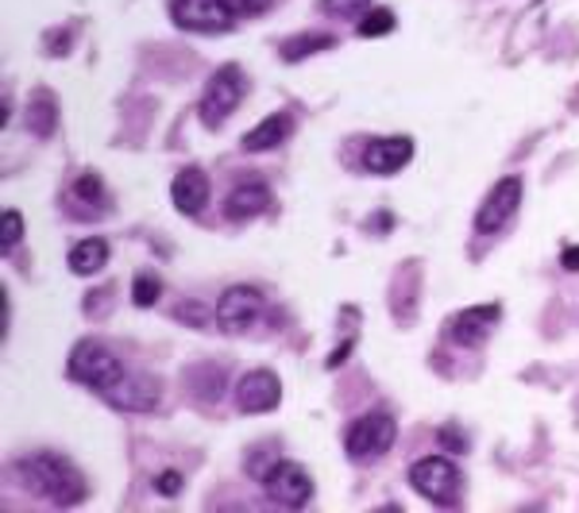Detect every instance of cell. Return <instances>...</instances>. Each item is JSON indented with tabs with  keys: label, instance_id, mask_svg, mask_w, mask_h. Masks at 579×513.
<instances>
[{
	"label": "cell",
	"instance_id": "1",
	"mask_svg": "<svg viewBox=\"0 0 579 513\" xmlns=\"http://www.w3.org/2000/svg\"><path fill=\"white\" fill-rule=\"evenodd\" d=\"M15 479H20L28 494L46 499L59 510H70V506H77V502H85L82 471L74 468V460H66V455H59V452L23 455V460L15 463Z\"/></svg>",
	"mask_w": 579,
	"mask_h": 513
},
{
	"label": "cell",
	"instance_id": "2",
	"mask_svg": "<svg viewBox=\"0 0 579 513\" xmlns=\"http://www.w3.org/2000/svg\"><path fill=\"white\" fill-rule=\"evenodd\" d=\"M394 437H399V424L386 410H371L363 417H355L344 432V452L352 463H375L391 452Z\"/></svg>",
	"mask_w": 579,
	"mask_h": 513
},
{
	"label": "cell",
	"instance_id": "3",
	"mask_svg": "<svg viewBox=\"0 0 579 513\" xmlns=\"http://www.w3.org/2000/svg\"><path fill=\"white\" fill-rule=\"evenodd\" d=\"M244 98H248V74H244L236 62H228V66H220L217 74L209 78V85H205V93H201V104H197V116H201L205 127L217 132V127L240 109Z\"/></svg>",
	"mask_w": 579,
	"mask_h": 513
},
{
	"label": "cell",
	"instance_id": "4",
	"mask_svg": "<svg viewBox=\"0 0 579 513\" xmlns=\"http://www.w3.org/2000/svg\"><path fill=\"white\" fill-rule=\"evenodd\" d=\"M70 379L85 382L97 394H105L108 387L124 379V363L116 359V351L101 340H77L74 351H70Z\"/></svg>",
	"mask_w": 579,
	"mask_h": 513
},
{
	"label": "cell",
	"instance_id": "5",
	"mask_svg": "<svg viewBox=\"0 0 579 513\" xmlns=\"http://www.w3.org/2000/svg\"><path fill=\"white\" fill-rule=\"evenodd\" d=\"M410 486L433 506H456L459 491H464V471L448 455H425L410 468Z\"/></svg>",
	"mask_w": 579,
	"mask_h": 513
},
{
	"label": "cell",
	"instance_id": "6",
	"mask_svg": "<svg viewBox=\"0 0 579 513\" xmlns=\"http://www.w3.org/2000/svg\"><path fill=\"white\" fill-rule=\"evenodd\" d=\"M518 205H521V178L518 174L498 178L495 186L487 189V197H483L479 213H475V232H479V236H495V232H503L506 224L514 220Z\"/></svg>",
	"mask_w": 579,
	"mask_h": 513
},
{
	"label": "cell",
	"instance_id": "7",
	"mask_svg": "<svg viewBox=\"0 0 579 513\" xmlns=\"http://www.w3.org/2000/svg\"><path fill=\"white\" fill-rule=\"evenodd\" d=\"M263 309H267L263 290H256V286H228V290L220 294V301H217L220 332H228V336L248 332V328L263 317Z\"/></svg>",
	"mask_w": 579,
	"mask_h": 513
},
{
	"label": "cell",
	"instance_id": "8",
	"mask_svg": "<svg viewBox=\"0 0 579 513\" xmlns=\"http://www.w3.org/2000/svg\"><path fill=\"white\" fill-rule=\"evenodd\" d=\"M170 16L182 31H201V35H220L236 23V12L225 0H174Z\"/></svg>",
	"mask_w": 579,
	"mask_h": 513
},
{
	"label": "cell",
	"instance_id": "9",
	"mask_svg": "<svg viewBox=\"0 0 579 513\" xmlns=\"http://www.w3.org/2000/svg\"><path fill=\"white\" fill-rule=\"evenodd\" d=\"M263 486H267V494H271V502H279V506H287V510H301V506H309V499H313V479H309V471L293 460L275 463L271 475L263 479Z\"/></svg>",
	"mask_w": 579,
	"mask_h": 513
},
{
	"label": "cell",
	"instance_id": "10",
	"mask_svg": "<svg viewBox=\"0 0 579 513\" xmlns=\"http://www.w3.org/2000/svg\"><path fill=\"white\" fill-rule=\"evenodd\" d=\"M158 379L155 375H128L124 371V379L116 382V387H108L105 394V402L113 406V410H124V413H151L158 406Z\"/></svg>",
	"mask_w": 579,
	"mask_h": 513
},
{
	"label": "cell",
	"instance_id": "11",
	"mask_svg": "<svg viewBox=\"0 0 579 513\" xmlns=\"http://www.w3.org/2000/svg\"><path fill=\"white\" fill-rule=\"evenodd\" d=\"M279 402H282V382L279 375L267 371V367L248 371L236 382V406H240L244 413H271Z\"/></svg>",
	"mask_w": 579,
	"mask_h": 513
},
{
	"label": "cell",
	"instance_id": "12",
	"mask_svg": "<svg viewBox=\"0 0 579 513\" xmlns=\"http://www.w3.org/2000/svg\"><path fill=\"white\" fill-rule=\"evenodd\" d=\"M170 197L182 216H201L209 205V174L201 166H182L170 182Z\"/></svg>",
	"mask_w": 579,
	"mask_h": 513
},
{
	"label": "cell",
	"instance_id": "13",
	"mask_svg": "<svg viewBox=\"0 0 579 513\" xmlns=\"http://www.w3.org/2000/svg\"><path fill=\"white\" fill-rule=\"evenodd\" d=\"M498 317H503V309L490 301V306H472V309H459L456 317L448 320V340L464 343V348H472V343L487 340L490 328L498 325Z\"/></svg>",
	"mask_w": 579,
	"mask_h": 513
},
{
	"label": "cell",
	"instance_id": "14",
	"mask_svg": "<svg viewBox=\"0 0 579 513\" xmlns=\"http://www.w3.org/2000/svg\"><path fill=\"white\" fill-rule=\"evenodd\" d=\"M410 158H414V140H410V135L371 140L368 151H363V166H368L371 174H399Z\"/></svg>",
	"mask_w": 579,
	"mask_h": 513
},
{
	"label": "cell",
	"instance_id": "15",
	"mask_svg": "<svg viewBox=\"0 0 579 513\" xmlns=\"http://www.w3.org/2000/svg\"><path fill=\"white\" fill-rule=\"evenodd\" d=\"M70 216H82V220H97V216L108 213V194L101 186V174L97 171H82L70 189Z\"/></svg>",
	"mask_w": 579,
	"mask_h": 513
},
{
	"label": "cell",
	"instance_id": "16",
	"mask_svg": "<svg viewBox=\"0 0 579 513\" xmlns=\"http://www.w3.org/2000/svg\"><path fill=\"white\" fill-rule=\"evenodd\" d=\"M290 132H293V116H290V112H275V116H267L263 124H256L248 135H244L240 147L248 151V155H263V151L282 147V143L290 140Z\"/></svg>",
	"mask_w": 579,
	"mask_h": 513
},
{
	"label": "cell",
	"instance_id": "17",
	"mask_svg": "<svg viewBox=\"0 0 579 513\" xmlns=\"http://www.w3.org/2000/svg\"><path fill=\"white\" fill-rule=\"evenodd\" d=\"M271 208V189L263 182H240L232 194L225 197V216L228 220H251V216Z\"/></svg>",
	"mask_w": 579,
	"mask_h": 513
},
{
	"label": "cell",
	"instance_id": "18",
	"mask_svg": "<svg viewBox=\"0 0 579 513\" xmlns=\"http://www.w3.org/2000/svg\"><path fill=\"white\" fill-rule=\"evenodd\" d=\"M54 127H59V101L51 90H35L28 101V132L35 140H51Z\"/></svg>",
	"mask_w": 579,
	"mask_h": 513
},
{
	"label": "cell",
	"instance_id": "19",
	"mask_svg": "<svg viewBox=\"0 0 579 513\" xmlns=\"http://www.w3.org/2000/svg\"><path fill=\"white\" fill-rule=\"evenodd\" d=\"M105 263H108V239H101V236L77 239V244L70 247V255H66V267L74 270V275H82V278L97 275Z\"/></svg>",
	"mask_w": 579,
	"mask_h": 513
},
{
	"label": "cell",
	"instance_id": "20",
	"mask_svg": "<svg viewBox=\"0 0 579 513\" xmlns=\"http://www.w3.org/2000/svg\"><path fill=\"white\" fill-rule=\"evenodd\" d=\"M337 47V39L332 35H324V31H306V35H290V39H282V62H301V59H309V54H317V51H332Z\"/></svg>",
	"mask_w": 579,
	"mask_h": 513
},
{
	"label": "cell",
	"instance_id": "21",
	"mask_svg": "<svg viewBox=\"0 0 579 513\" xmlns=\"http://www.w3.org/2000/svg\"><path fill=\"white\" fill-rule=\"evenodd\" d=\"M394 23H399V20H394L391 8H371V12L363 16L360 23H355V31H360L363 39H379V35H391Z\"/></svg>",
	"mask_w": 579,
	"mask_h": 513
},
{
	"label": "cell",
	"instance_id": "22",
	"mask_svg": "<svg viewBox=\"0 0 579 513\" xmlns=\"http://www.w3.org/2000/svg\"><path fill=\"white\" fill-rule=\"evenodd\" d=\"M317 8L332 20H363L371 12V0H321Z\"/></svg>",
	"mask_w": 579,
	"mask_h": 513
},
{
	"label": "cell",
	"instance_id": "23",
	"mask_svg": "<svg viewBox=\"0 0 579 513\" xmlns=\"http://www.w3.org/2000/svg\"><path fill=\"white\" fill-rule=\"evenodd\" d=\"M158 298H163V283H158L155 275H139L136 283H132V301H136L139 309H151Z\"/></svg>",
	"mask_w": 579,
	"mask_h": 513
},
{
	"label": "cell",
	"instance_id": "24",
	"mask_svg": "<svg viewBox=\"0 0 579 513\" xmlns=\"http://www.w3.org/2000/svg\"><path fill=\"white\" fill-rule=\"evenodd\" d=\"M0 224H4V228H0V247H4V255H8L23 239V216L15 213V208H4V220Z\"/></svg>",
	"mask_w": 579,
	"mask_h": 513
},
{
	"label": "cell",
	"instance_id": "25",
	"mask_svg": "<svg viewBox=\"0 0 579 513\" xmlns=\"http://www.w3.org/2000/svg\"><path fill=\"white\" fill-rule=\"evenodd\" d=\"M275 463H279V460H275L271 448H263V460H259V444H256V448H251V452H248V463H244V468H248V475H251V479H259V483H263V479L271 475Z\"/></svg>",
	"mask_w": 579,
	"mask_h": 513
},
{
	"label": "cell",
	"instance_id": "26",
	"mask_svg": "<svg viewBox=\"0 0 579 513\" xmlns=\"http://www.w3.org/2000/svg\"><path fill=\"white\" fill-rule=\"evenodd\" d=\"M155 491L166 494V499H174V494L182 491V475H178V471H158V475H155Z\"/></svg>",
	"mask_w": 579,
	"mask_h": 513
},
{
	"label": "cell",
	"instance_id": "27",
	"mask_svg": "<svg viewBox=\"0 0 579 513\" xmlns=\"http://www.w3.org/2000/svg\"><path fill=\"white\" fill-rule=\"evenodd\" d=\"M228 8H232L236 16H256V12H263L271 0H225Z\"/></svg>",
	"mask_w": 579,
	"mask_h": 513
},
{
	"label": "cell",
	"instance_id": "28",
	"mask_svg": "<svg viewBox=\"0 0 579 513\" xmlns=\"http://www.w3.org/2000/svg\"><path fill=\"white\" fill-rule=\"evenodd\" d=\"M436 440H441L444 448H456V452H467V440H464V432H459V429H452V424H448V429H441V432H436Z\"/></svg>",
	"mask_w": 579,
	"mask_h": 513
},
{
	"label": "cell",
	"instance_id": "29",
	"mask_svg": "<svg viewBox=\"0 0 579 513\" xmlns=\"http://www.w3.org/2000/svg\"><path fill=\"white\" fill-rule=\"evenodd\" d=\"M178 317H182V320H194V325H197V328H201V325H205V309L189 306V301H186V306H178Z\"/></svg>",
	"mask_w": 579,
	"mask_h": 513
},
{
	"label": "cell",
	"instance_id": "30",
	"mask_svg": "<svg viewBox=\"0 0 579 513\" xmlns=\"http://www.w3.org/2000/svg\"><path fill=\"white\" fill-rule=\"evenodd\" d=\"M560 267L576 270V275H579V244L576 247H565V255H560Z\"/></svg>",
	"mask_w": 579,
	"mask_h": 513
}]
</instances>
